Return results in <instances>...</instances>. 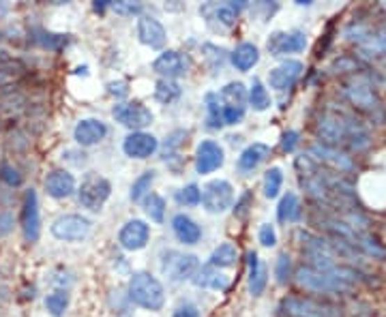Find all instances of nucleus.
Here are the masks:
<instances>
[{
    "instance_id": "nucleus-6",
    "label": "nucleus",
    "mask_w": 386,
    "mask_h": 317,
    "mask_svg": "<svg viewBox=\"0 0 386 317\" xmlns=\"http://www.w3.org/2000/svg\"><path fill=\"white\" fill-rule=\"evenodd\" d=\"M51 234L65 242H80L90 234V221L82 214H63L51 223Z\"/></svg>"
},
{
    "instance_id": "nucleus-3",
    "label": "nucleus",
    "mask_w": 386,
    "mask_h": 317,
    "mask_svg": "<svg viewBox=\"0 0 386 317\" xmlns=\"http://www.w3.org/2000/svg\"><path fill=\"white\" fill-rule=\"evenodd\" d=\"M232 202H234V189L227 180H211L202 189V206L209 214H221L225 212Z\"/></svg>"
},
{
    "instance_id": "nucleus-47",
    "label": "nucleus",
    "mask_w": 386,
    "mask_h": 317,
    "mask_svg": "<svg viewBox=\"0 0 386 317\" xmlns=\"http://www.w3.org/2000/svg\"><path fill=\"white\" fill-rule=\"evenodd\" d=\"M298 142V133L296 131H288L286 135H283V142H281V148L286 151V153H292L294 151V146Z\"/></svg>"
},
{
    "instance_id": "nucleus-1",
    "label": "nucleus",
    "mask_w": 386,
    "mask_h": 317,
    "mask_svg": "<svg viewBox=\"0 0 386 317\" xmlns=\"http://www.w3.org/2000/svg\"><path fill=\"white\" fill-rule=\"evenodd\" d=\"M129 300L146 311H161L166 305L163 285L150 273H136L129 279Z\"/></svg>"
},
{
    "instance_id": "nucleus-23",
    "label": "nucleus",
    "mask_w": 386,
    "mask_h": 317,
    "mask_svg": "<svg viewBox=\"0 0 386 317\" xmlns=\"http://www.w3.org/2000/svg\"><path fill=\"white\" fill-rule=\"evenodd\" d=\"M221 99L223 108H234V110H245L247 105V90L241 82H230L227 86L221 88Z\"/></svg>"
},
{
    "instance_id": "nucleus-46",
    "label": "nucleus",
    "mask_w": 386,
    "mask_h": 317,
    "mask_svg": "<svg viewBox=\"0 0 386 317\" xmlns=\"http://www.w3.org/2000/svg\"><path fill=\"white\" fill-rule=\"evenodd\" d=\"M108 92H110L112 96H116V99H122V96L129 94L127 82H110V84H108Z\"/></svg>"
},
{
    "instance_id": "nucleus-34",
    "label": "nucleus",
    "mask_w": 386,
    "mask_h": 317,
    "mask_svg": "<svg viewBox=\"0 0 386 317\" xmlns=\"http://www.w3.org/2000/svg\"><path fill=\"white\" fill-rule=\"evenodd\" d=\"M176 202L180 206H198L202 202V191L198 185H187L176 191Z\"/></svg>"
},
{
    "instance_id": "nucleus-40",
    "label": "nucleus",
    "mask_w": 386,
    "mask_h": 317,
    "mask_svg": "<svg viewBox=\"0 0 386 317\" xmlns=\"http://www.w3.org/2000/svg\"><path fill=\"white\" fill-rule=\"evenodd\" d=\"M290 268H292L290 257H288V255H279L277 266H275V275H277V281H279V283H286V281H288V277H290Z\"/></svg>"
},
{
    "instance_id": "nucleus-49",
    "label": "nucleus",
    "mask_w": 386,
    "mask_h": 317,
    "mask_svg": "<svg viewBox=\"0 0 386 317\" xmlns=\"http://www.w3.org/2000/svg\"><path fill=\"white\" fill-rule=\"evenodd\" d=\"M7 9H9V7H7L5 3H0V17H3V15L7 13Z\"/></svg>"
},
{
    "instance_id": "nucleus-48",
    "label": "nucleus",
    "mask_w": 386,
    "mask_h": 317,
    "mask_svg": "<svg viewBox=\"0 0 386 317\" xmlns=\"http://www.w3.org/2000/svg\"><path fill=\"white\" fill-rule=\"evenodd\" d=\"M108 5H110V3H106V0H101V3H95V11H103Z\"/></svg>"
},
{
    "instance_id": "nucleus-38",
    "label": "nucleus",
    "mask_w": 386,
    "mask_h": 317,
    "mask_svg": "<svg viewBox=\"0 0 386 317\" xmlns=\"http://www.w3.org/2000/svg\"><path fill=\"white\" fill-rule=\"evenodd\" d=\"M0 180L7 182L9 187H19L22 185V174L17 172L13 165L3 163V165H0Z\"/></svg>"
},
{
    "instance_id": "nucleus-35",
    "label": "nucleus",
    "mask_w": 386,
    "mask_h": 317,
    "mask_svg": "<svg viewBox=\"0 0 386 317\" xmlns=\"http://www.w3.org/2000/svg\"><path fill=\"white\" fill-rule=\"evenodd\" d=\"M312 153L318 155V159H326V161H330V163H335V165H339V167H344V169H350V167H352V163H350L344 155H337L335 151L326 148V146H314Z\"/></svg>"
},
{
    "instance_id": "nucleus-5",
    "label": "nucleus",
    "mask_w": 386,
    "mask_h": 317,
    "mask_svg": "<svg viewBox=\"0 0 386 317\" xmlns=\"http://www.w3.org/2000/svg\"><path fill=\"white\" fill-rule=\"evenodd\" d=\"M112 116L116 118V123L134 129V131H142L146 127L152 125V112L140 103V101H131V103H116L112 110Z\"/></svg>"
},
{
    "instance_id": "nucleus-18",
    "label": "nucleus",
    "mask_w": 386,
    "mask_h": 317,
    "mask_svg": "<svg viewBox=\"0 0 386 317\" xmlns=\"http://www.w3.org/2000/svg\"><path fill=\"white\" fill-rule=\"evenodd\" d=\"M172 230H174V236L183 242V245H198L202 238L200 225L187 214H176L172 219Z\"/></svg>"
},
{
    "instance_id": "nucleus-24",
    "label": "nucleus",
    "mask_w": 386,
    "mask_h": 317,
    "mask_svg": "<svg viewBox=\"0 0 386 317\" xmlns=\"http://www.w3.org/2000/svg\"><path fill=\"white\" fill-rule=\"evenodd\" d=\"M239 259V251L236 247L232 245V242H223V245H219L213 255H211V266L213 268H232L236 264Z\"/></svg>"
},
{
    "instance_id": "nucleus-45",
    "label": "nucleus",
    "mask_w": 386,
    "mask_h": 317,
    "mask_svg": "<svg viewBox=\"0 0 386 317\" xmlns=\"http://www.w3.org/2000/svg\"><path fill=\"white\" fill-rule=\"evenodd\" d=\"M223 108V105H221ZM245 116V110H234V108H223V125H239Z\"/></svg>"
},
{
    "instance_id": "nucleus-7",
    "label": "nucleus",
    "mask_w": 386,
    "mask_h": 317,
    "mask_svg": "<svg viewBox=\"0 0 386 317\" xmlns=\"http://www.w3.org/2000/svg\"><path fill=\"white\" fill-rule=\"evenodd\" d=\"M19 225L24 232L26 242H37L41 236V216H39V200L37 191L29 189L24 193V204H22V216Z\"/></svg>"
},
{
    "instance_id": "nucleus-44",
    "label": "nucleus",
    "mask_w": 386,
    "mask_h": 317,
    "mask_svg": "<svg viewBox=\"0 0 386 317\" xmlns=\"http://www.w3.org/2000/svg\"><path fill=\"white\" fill-rule=\"evenodd\" d=\"M15 228V216L11 212H0V238H5Z\"/></svg>"
},
{
    "instance_id": "nucleus-27",
    "label": "nucleus",
    "mask_w": 386,
    "mask_h": 317,
    "mask_svg": "<svg viewBox=\"0 0 386 317\" xmlns=\"http://www.w3.org/2000/svg\"><path fill=\"white\" fill-rule=\"evenodd\" d=\"M206 125L209 129H221L223 127V108L219 105V94L209 92L206 94Z\"/></svg>"
},
{
    "instance_id": "nucleus-22",
    "label": "nucleus",
    "mask_w": 386,
    "mask_h": 317,
    "mask_svg": "<svg viewBox=\"0 0 386 317\" xmlns=\"http://www.w3.org/2000/svg\"><path fill=\"white\" fill-rule=\"evenodd\" d=\"M260 60V52L253 43H241L236 45V50L232 52V65H234L239 71H249L257 65Z\"/></svg>"
},
{
    "instance_id": "nucleus-29",
    "label": "nucleus",
    "mask_w": 386,
    "mask_h": 317,
    "mask_svg": "<svg viewBox=\"0 0 386 317\" xmlns=\"http://www.w3.org/2000/svg\"><path fill=\"white\" fill-rule=\"evenodd\" d=\"M180 96V86L174 80H159L157 86H154V99L163 105L174 103Z\"/></svg>"
},
{
    "instance_id": "nucleus-42",
    "label": "nucleus",
    "mask_w": 386,
    "mask_h": 317,
    "mask_svg": "<svg viewBox=\"0 0 386 317\" xmlns=\"http://www.w3.org/2000/svg\"><path fill=\"white\" fill-rule=\"evenodd\" d=\"M260 242H262V247H275L277 245V234H275V228L271 223H264L260 228Z\"/></svg>"
},
{
    "instance_id": "nucleus-15",
    "label": "nucleus",
    "mask_w": 386,
    "mask_h": 317,
    "mask_svg": "<svg viewBox=\"0 0 386 317\" xmlns=\"http://www.w3.org/2000/svg\"><path fill=\"white\" fill-rule=\"evenodd\" d=\"M300 71H303V65L298 60H286L283 65L271 69L268 73V84L275 88V90H288L294 86V82L300 78Z\"/></svg>"
},
{
    "instance_id": "nucleus-11",
    "label": "nucleus",
    "mask_w": 386,
    "mask_h": 317,
    "mask_svg": "<svg viewBox=\"0 0 386 317\" xmlns=\"http://www.w3.org/2000/svg\"><path fill=\"white\" fill-rule=\"evenodd\" d=\"M307 37L303 33H273L266 41V50L271 56H288L305 50Z\"/></svg>"
},
{
    "instance_id": "nucleus-12",
    "label": "nucleus",
    "mask_w": 386,
    "mask_h": 317,
    "mask_svg": "<svg viewBox=\"0 0 386 317\" xmlns=\"http://www.w3.org/2000/svg\"><path fill=\"white\" fill-rule=\"evenodd\" d=\"M152 71L163 76V80L183 78V76H187V71H189V60L176 50H168L152 62Z\"/></svg>"
},
{
    "instance_id": "nucleus-43",
    "label": "nucleus",
    "mask_w": 386,
    "mask_h": 317,
    "mask_svg": "<svg viewBox=\"0 0 386 317\" xmlns=\"http://www.w3.org/2000/svg\"><path fill=\"white\" fill-rule=\"evenodd\" d=\"M172 317H202V315H200V309L193 302H183V305H178L174 309Z\"/></svg>"
},
{
    "instance_id": "nucleus-39",
    "label": "nucleus",
    "mask_w": 386,
    "mask_h": 317,
    "mask_svg": "<svg viewBox=\"0 0 386 317\" xmlns=\"http://www.w3.org/2000/svg\"><path fill=\"white\" fill-rule=\"evenodd\" d=\"M204 52H206V58H209V60H215V62H213V71L221 69V65H223V60H225V52L221 50V47L206 43V45H204Z\"/></svg>"
},
{
    "instance_id": "nucleus-8",
    "label": "nucleus",
    "mask_w": 386,
    "mask_h": 317,
    "mask_svg": "<svg viewBox=\"0 0 386 317\" xmlns=\"http://www.w3.org/2000/svg\"><path fill=\"white\" fill-rule=\"evenodd\" d=\"M281 307L290 317H339V311L335 307L312 298H286Z\"/></svg>"
},
{
    "instance_id": "nucleus-4",
    "label": "nucleus",
    "mask_w": 386,
    "mask_h": 317,
    "mask_svg": "<svg viewBox=\"0 0 386 317\" xmlns=\"http://www.w3.org/2000/svg\"><path fill=\"white\" fill-rule=\"evenodd\" d=\"M198 257L195 255H187L180 251H168L161 255V271L163 275H168L172 281H185V279H193V275L198 273Z\"/></svg>"
},
{
    "instance_id": "nucleus-20",
    "label": "nucleus",
    "mask_w": 386,
    "mask_h": 317,
    "mask_svg": "<svg viewBox=\"0 0 386 317\" xmlns=\"http://www.w3.org/2000/svg\"><path fill=\"white\" fill-rule=\"evenodd\" d=\"M193 283L198 287H211V289H227L230 285L227 277L217 273V268H213L211 264L198 268V273L193 275Z\"/></svg>"
},
{
    "instance_id": "nucleus-33",
    "label": "nucleus",
    "mask_w": 386,
    "mask_h": 317,
    "mask_svg": "<svg viewBox=\"0 0 386 317\" xmlns=\"http://www.w3.org/2000/svg\"><path fill=\"white\" fill-rule=\"evenodd\" d=\"M281 185H283V172L279 167H271L266 176H264V195L268 200H275L279 191H281Z\"/></svg>"
},
{
    "instance_id": "nucleus-32",
    "label": "nucleus",
    "mask_w": 386,
    "mask_h": 317,
    "mask_svg": "<svg viewBox=\"0 0 386 317\" xmlns=\"http://www.w3.org/2000/svg\"><path fill=\"white\" fill-rule=\"evenodd\" d=\"M67 307H69V294L63 289L51 291V294L45 298V309L49 311V315H54V317H63Z\"/></svg>"
},
{
    "instance_id": "nucleus-14",
    "label": "nucleus",
    "mask_w": 386,
    "mask_h": 317,
    "mask_svg": "<svg viewBox=\"0 0 386 317\" xmlns=\"http://www.w3.org/2000/svg\"><path fill=\"white\" fill-rule=\"evenodd\" d=\"M138 37L146 47H150V50H161L168 41V33L163 28V24L157 17H150V15H142L138 19Z\"/></svg>"
},
{
    "instance_id": "nucleus-10",
    "label": "nucleus",
    "mask_w": 386,
    "mask_h": 317,
    "mask_svg": "<svg viewBox=\"0 0 386 317\" xmlns=\"http://www.w3.org/2000/svg\"><path fill=\"white\" fill-rule=\"evenodd\" d=\"M225 157H223V148L213 142V139H204L200 146H198V151H195V169H198V174H213L217 172V169L223 165Z\"/></svg>"
},
{
    "instance_id": "nucleus-36",
    "label": "nucleus",
    "mask_w": 386,
    "mask_h": 317,
    "mask_svg": "<svg viewBox=\"0 0 386 317\" xmlns=\"http://www.w3.org/2000/svg\"><path fill=\"white\" fill-rule=\"evenodd\" d=\"M152 180H154V172H144V174L134 182V187H131V200H134V202H140V200L144 198V195L150 193Z\"/></svg>"
},
{
    "instance_id": "nucleus-41",
    "label": "nucleus",
    "mask_w": 386,
    "mask_h": 317,
    "mask_svg": "<svg viewBox=\"0 0 386 317\" xmlns=\"http://www.w3.org/2000/svg\"><path fill=\"white\" fill-rule=\"evenodd\" d=\"M110 7L118 15H138L142 11V5L140 3H129V0H122V3H110Z\"/></svg>"
},
{
    "instance_id": "nucleus-31",
    "label": "nucleus",
    "mask_w": 386,
    "mask_h": 317,
    "mask_svg": "<svg viewBox=\"0 0 386 317\" xmlns=\"http://www.w3.org/2000/svg\"><path fill=\"white\" fill-rule=\"evenodd\" d=\"M245 5L241 3V5H234V3H225V5H221V7H215V19L221 24V26H234L236 24V19H239V13H241V9H243Z\"/></svg>"
},
{
    "instance_id": "nucleus-26",
    "label": "nucleus",
    "mask_w": 386,
    "mask_h": 317,
    "mask_svg": "<svg viewBox=\"0 0 386 317\" xmlns=\"http://www.w3.org/2000/svg\"><path fill=\"white\" fill-rule=\"evenodd\" d=\"M247 99H249V105L255 112H264V110L271 108V94H268V90L264 88V84L257 78L251 82V90L247 94Z\"/></svg>"
},
{
    "instance_id": "nucleus-25",
    "label": "nucleus",
    "mask_w": 386,
    "mask_h": 317,
    "mask_svg": "<svg viewBox=\"0 0 386 317\" xmlns=\"http://www.w3.org/2000/svg\"><path fill=\"white\" fill-rule=\"evenodd\" d=\"M300 214V202L296 198V193H288L283 195V200L279 202V208H277V216L281 223H290V221H296Z\"/></svg>"
},
{
    "instance_id": "nucleus-16",
    "label": "nucleus",
    "mask_w": 386,
    "mask_h": 317,
    "mask_svg": "<svg viewBox=\"0 0 386 317\" xmlns=\"http://www.w3.org/2000/svg\"><path fill=\"white\" fill-rule=\"evenodd\" d=\"M45 193L54 200H65L75 191V178L67 169H54L45 176Z\"/></svg>"
},
{
    "instance_id": "nucleus-9",
    "label": "nucleus",
    "mask_w": 386,
    "mask_h": 317,
    "mask_svg": "<svg viewBox=\"0 0 386 317\" xmlns=\"http://www.w3.org/2000/svg\"><path fill=\"white\" fill-rule=\"evenodd\" d=\"M150 228L142 219H129L118 232V242L124 251H140L148 245Z\"/></svg>"
},
{
    "instance_id": "nucleus-2",
    "label": "nucleus",
    "mask_w": 386,
    "mask_h": 317,
    "mask_svg": "<svg viewBox=\"0 0 386 317\" xmlns=\"http://www.w3.org/2000/svg\"><path fill=\"white\" fill-rule=\"evenodd\" d=\"M112 193V185L108 178H103L99 174H86V178L80 185V191H77V198H80V204L93 212H99L103 208V204L108 202Z\"/></svg>"
},
{
    "instance_id": "nucleus-19",
    "label": "nucleus",
    "mask_w": 386,
    "mask_h": 317,
    "mask_svg": "<svg viewBox=\"0 0 386 317\" xmlns=\"http://www.w3.org/2000/svg\"><path fill=\"white\" fill-rule=\"evenodd\" d=\"M271 155V148L266 144H260V142H255V144H251V146H247V148L241 153V157H239V169L243 174H249V172H253V169L260 165L266 157Z\"/></svg>"
},
{
    "instance_id": "nucleus-17",
    "label": "nucleus",
    "mask_w": 386,
    "mask_h": 317,
    "mask_svg": "<svg viewBox=\"0 0 386 317\" xmlns=\"http://www.w3.org/2000/svg\"><path fill=\"white\" fill-rule=\"evenodd\" d=\"M106 135H108L106 123H101V120H97V118L80 120V123L75 125V131H73V137L80 146H95Z\"/></svg>"
},
{
    "instance_id": "nucleus-37",
    "label": "nucleus",
    "mask_w": 386,
    "mask_h": 317,
    "mask_svg": "<svg viewBox=\"0 0 386 317\" xmlns=\"http://www.w3.org/2000/svg\"><path fill=\"white\" fill-rule=\"evenodd\" d=\"M24 71V67H22V62H17V60H0V84H7V82H11L13 78H17L19 73Z\"/></svg>"
},
{
    "instance_id": "nucleus-28",
    "label": "nucleus",
    "mask_w": 386,
    "mask_h": 317,
    "mask_svg": "<svg viewBox=\"0 0 386 317\" xmlns=\"http://www.w3.org/2000/svg\"><path fill=\"white\" fill-rule=\"evenodd\" d=\"M31 39L37 43V45H41V47H45V50H61V47H65L67 43H69V39H67V35H54V33H47V31H33V35H31Z\"/></svg>"
},
{
    "instance_id": "nucleus-21",
    "label": "nucleus",
    "mask_w": 386,
    "mask_h": 317,
    "mask_svg": "<svg viewBox=\"0 0 386 317\" xmlns=\"http://www.w3.org/2000/svg\"><path fill=\"white\" fill-rule=\"evenodd\" d=\"M266 266L257 259V255L251 251L249 253V291L253 296H262L266 287Z\"/></svg>"
},
{
    "instance_id": "nucleus-13",
    "label": "nucleus",
    "mask_w": 386,
    "mask_h": 317,
    "mask_svg": "<svg viewBox=\"0 0 386 317\" xmlns=\"http://www.w3.org/2000/svg\"><path fill=\"white\" fill-rule=\"evenodd\" d=\"M159 148V142L154 135L146 133V131H134L129 133L122 142V151L127 157L131 159H148L154 151Z\"/></svg>"
},
{
    "instance_id": "nucleus-30",
    "label": "nucleus",
    "mask_w": 386,
    "mask_h": 317,
    "mask_svg": "<svg viewBox=\"0 0 386 317\" xmlns=\"http://www.w3.org/2000/svg\"><path fill=\"white\" fill-rule=\"evenodd\" d=\"M144 210L146 214L152 219L154 223H163V216H166V200L157 193H148L144 198Z\"/></svg>"
}]
</instances>
